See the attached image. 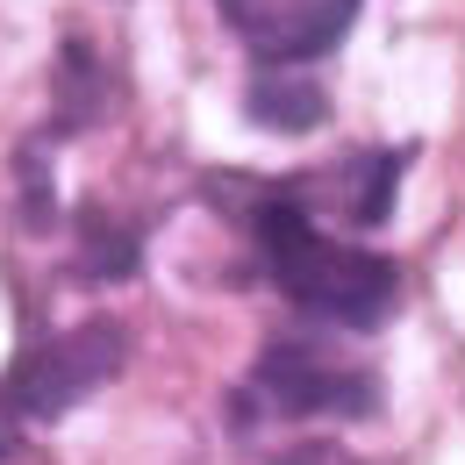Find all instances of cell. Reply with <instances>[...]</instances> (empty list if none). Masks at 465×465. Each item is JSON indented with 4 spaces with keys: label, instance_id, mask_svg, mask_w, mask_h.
Listing matches in <instances>:
<instances>
[{
    "label": "cell",
    "instance_id": "6da1fadb",
    "mask_svg": "<svg viewBox=\"0 0 465 465\" xmlns=\"http://www.w3.org/2000/svg\"><path fill=\"white\" fill-rule=\"evenodd\" d=\"M243 223H251V243H258V265L265 280L287 293L293 308L322 330H380L401 301V265L351 243V236H330L301 201H287V186H243Z\"/></svg>",
    "mask_w": 465,
    "mask_h": 465
},
{
    "label": "cell",
    "instance_id": "7a4b0ae2",
    "mask_svg": "<svg viewBox=\"0 0 465 465\" xmlns=\"http://www.w3.org/2000/svg\"><path fill=\"white\" fill-rule=\"evenodd\" d=\"M243 408L265 415H380V372L358 365L337 337H272L258 351Z\"/></svg>",
    "mask_w": 465,
    "mask_h": 465
},
{
    "label": "cell",
    "instance_id": "3957f363",
    "mask_svg": "<svg viewBox=\"0 0 465 465\" xmlns=\"http://www.w3.org/2000/svg\"><path fill=\"white\" fill-rule=\"evenodd\" d=\"M129 358V330L122 322H86L72 337L29 344L15 358V372H0V451L15 444L22 422H51L64 408H79L101 380H115Z\"/></svg>",
    "mask_w": 465,
    "mask_h": 465
},
{
    "label": "cell",
    "instance_id": "277c9868",
    "mask_svg": "<svg viewBox=\"0 0 465 465\" xmlns=\"http://www.w3.org/2000/svg\"><path fill=\"white\" fill-rule=\"evenodd\" d=\"M215 15L258 72H301L351 36L358 0H215Z\"/></svg>",
    "mask_w": 465,
    "mask_h": 465
},
{
    "label": "cell",
    "instance_id": "5b68a950",
    "mask_svg": "<svg viewBox=\"0 0 465 465\" xmlns=\"http://www.w3.org/2000/svg\"><path fill=\"white\" fill-rule=\"evenodd\" d=\"M401 165H408V151H380V158H337V165H322V173L280 179V186H287V201H301L308 215H315V208H330V215H344V223H387Z\"/></svg>",
    "mask_w": 465,
    "mask_h": 465
},
{
    "label": "cell",
    "instance_id": "8992f818",
    "mask_svg": "<svg viewBox=\"0 0 465 465\" xmlns=\"http://www.w3.org/2000/svg\"><path fill=\"white\" fill-rule=\"evenodd\" d=\"M330 115V94L308 72H251V122L258 129H315Z\"/></svg>",
    "mask_w": 465,
    "mask_h": 465
},
{
    "label": "cell",
    "instance_id": "52a82bcc",
    "mask_svg": "<svg viewBox=\"0 0 465 465\" xmlns=\"http://www.w3.org/2000/svg\"><path fill=\"white\" fill-rule=\"evenodd\" d=\"M108 101H115V79L101 72L94 58V44H58V129H86V122L108 115Z\"/></svg>",
    "mask_w": 465,
    "mask_h": 465
},
{
    "label": "cell",
    "instance_id": "ba28073f",
    "mask_svg": "<svg viewBox=\"0 0 465 465\" xmlns=\"http://www.w3.org/2000/svg\"><path fill=\"white\" fill-rule=\"evenodd\" d=\"M79 243H86V272H94V280H122V272L136 265V236L129 230L115 236L108 215H94V208L79 215Z\"/></svg>",
    "mask_w": 465,
    "mask_h": 465
}]
</instances>
